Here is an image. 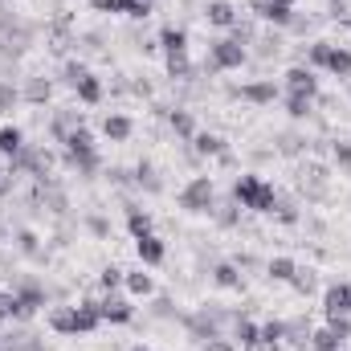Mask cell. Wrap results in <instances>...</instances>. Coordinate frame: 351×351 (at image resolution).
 Masks as SVG:
<instances>
[{
	"label": "cell",
	"instance_id": "obj_1",
	"mask_svg": "<svg viewBox=\"0 0 351 351\" xmlns=\"http://www.w3.org/2000/svg\"><path fill=\"white\" fill-rule=\"evenodd\" d=\"M233 200H237L241 208H254V213H274V208H278L274 184L262 180V176H250V172L233 180Z\"/></svg>",
	"mask_w": 351,
	"mask_h": 351
},
{
	"label": "cell",
	"instance_id": "obj_2",
	"mask_svg": "<svg viewBox=\"0 0 351 351\" xmlns=\"http://www.w3.org/2000/svg\"><path fill=\"white\" fill-rule=\"evenodd\" d=\"M8 172L16 176V172H29V176H37V180H49V172H53V152L49 147H21L12 160H8Z\"/></svg>",
	"mask_w": 351,
	"mask_h": 351
},
{
	"label": "cell",
	"instance_id": "obj_3",
	"mask_svg": "<svg viewBox=\"0 0 351 351\" xmlns=\"http://www.w3.org/2000/svg\"><path fill=\"white\" fill-rule=\"evenodd\" d=\"M245 58H250L245 45L233 41V37H225V41H213V45H208V62H204V70H208V74H217V70H241Z\"/></svg>",
	"mask_w": 351,
	"mask_h": 351
},
{
	"label": "cell",
	"instance_id": "obj_4",
	"mask_svg": "<svg viewBox=\"0 0 351 351\" xmlns=\"http://www.w3.org/2000/svg\"><path fill=\"white\" fill-rule=\"evenodd\" d=\"M213 196H217L213 176H196V180L184 184V192H180V208H188V213H213Z\"/></svg>",
	"mask_w": 351,
	"mask_h": 351
},
{
	"label": "cell",
	"instance_id": "obj_5",
	"mask_svg": "<svg viewBox=\"0 0 351 351\" xmlns=\"http://www.w3.org/2000/svg\"><path fill=\"white\" fill-rule=\"evenodd\" d=\"M348 335H351L348 315H343V319H331L327 327L311 331V351H339V348H343V339H348Z\"/></svg>",
	"mask_w": 351,
	"mask_h": 351
},
{
	"label": "cell",
	"instance_id": "obj_6",
	"mask_svg": "<svg viewBox=\"0 0 351 351\" xmlns=\"http://www.w3.org/2000/svg\"><path fill=\"white\" fill-rule=\"evenodd\" d=\"M98 315H102V323H131L135 306L127 298H119V294H102L98 298Z\"/></svg>",
	"mask_w": 351,
	"mask_h": 351
},
{
	"label": "cell",
	"instance_id": "obj_7",
	"mask_svg": "<svg viewBox=\"0 0 351 351\" xmlns=\"http://www.w3.org/2000/svg\"><path fill=\"white\" fill-rule=\"evenodd\" d=\"M286 90H290V94H302V98H319V78H315V70H311V66L286 70Z\"/></svg>",
	"mask_w": 351,
	"mask_h": 351
},
{
	"label": "cell",
	"instance_id": "obj_8",
	"mask_svg": "<svg viewBox=\"0 0 351 351\" xmlns=\"http://www.w3.org/2000/svg\"><path fill=\"white\" fill-rule=\"evenodd\" d=\"M16 319H33L37 315V306H45V290L37 286V282H25L21 290H16Z\"/></svg>",
	"mask_w": 351,
	"mask_h": 351
},
{
	"label": "cell",
	"instance_id": "obj_9",
	"mask_svg": "<svg viewBox=\"0 0 351 351\" xmlns=\"http://www.w3.org/2000/svg\"><path fill=\"white\" fill-rule=\"evenodd\" d=\"M323 311H327V319L351 315V286H331V290L323 294Z\"/></svg>",
	"mask_w": 351,
	"mask_h": 351
},
{
	"label": "cell",
	"instance_id": "obj_10",
	"mask_svg": "<svg viewBox=\"0 0 351 351\" xmlns=\"http://www.w3.org/2000/svg\"><path fill=\"white\" fill-rule=\"evenodd\" d=\"M135 254H139V262H143V265H160L164 258H168V250H164V241H160L156 233L135 237Z\"/></svg>",
	"mask_w": 351,
	"mask_h": 351
},
{
	"label": "cell",
	"instance_id": "obj_11",
	"mask_svg": "<svg viewBox=\"0 0 351 351\" xmlns=\"http://www.w3.org/2000/svg\"><path fill=\"white\" fill-rule=\"evenodd\" d=\"M78 127H82V114L78 110H58L53 123H49V135H53V143H66Z\"/></svg>",
	"mask_w": 351,
	"mask_h": 351
},
{
	"label": "cell",
	"instance_id": "obj_12",
	"mask_svg": "<svg viewBox=\"0 0 351 351\" xmlns=\"http://www.w3.org/2000/svg\"><path fill=\"white\" fill-rule=\"evenodd\" d=\"M233 94H241V98L254 102V106H269V102H278V86H274V82H250V86H237Z\"/></svg>",
	"mask_w": 351,
	"mask_h": 351
},
{
	"label": "cell",
	"instance_id": "obj_13",
	"mask_svg": "<svg viewBox=\"0 0 351 351\" xmlns=\"http://www.w3.org/2000/svg\"><path fill=\"white\" fill-rule=\"evenodd\" d=\"M204 16H208V25H217V29H233V25H237V8H233L229 0H213Z\"/></svg>",
	"mask_w": 351,
	"mask_h": 351
},
{
	"label": "cell",
	"instance_id": "obj_14",
	"mask_svg": "<svg viewBox=\"0 0 351 351\" xmlns=\"http://www.w3.org/2000/svg\"><path fill=\"white\" fill-rule=\"evenodd\" d=\"M131 131H135V123H131L127 114H106V119H102V135H106V139H114V143L131 139Z\"/></svg>",
	"mask_w": 351,
	"mask_h": 351
},
{
	"label": "cell",
	"instance_id": "obj_15",
	"mask_svg": "<svg viewBox=\"0 0 351 351\" xmlns=\"http://www.w3.org/2000/svg\"><path fill=\"white\" fill-rule=\"evenodd\" d=\"M21 98H25V102H33V106H41V102H49V98H53V82H49V78H29L25 90H21Z\"/></svg>",
	"mask_w": 351,
	"mask_h": 351
},
{
	"label": "cell",
	"instance_id": "obj_16",
	"mask_svg": "<svg viewBox=\"0 0 351 351\" xmlns=\"http://www.w3.org/2000/svg\"><path fill=\"white\" fill-rule=\"evenodd\" d=\"M160 45H164V53H188V33L176 29V25H164L160 29Z\"/></svg>",
	"mask_w": 351,
	"mask_h": 351
},
{
	"label": "cell",
	"instance_id": "obj_17",
	"mask_svg": "<svg viewBox=\"0 0 351 351\" xmlns=\"http://www.w3.org/2000/svg\"><path fill=\"white\" fill-rule=\"evenodd\" d=\"M74 323H78V335H90V331L102 323L98 302H82V306H74Z\"/></svg>",
	"mask_w": 351,
	"mask_h": 351
},
{
	"label": "cell",
	"instance_id": "obj_18",
	"mask_svg": "<svg viewBox=\"0 0 351 351\" xmlns=\"http://www.w3.org/2000/svg\"><path fill=\"white\" fill-rule=\"evenodd\" d=\"M123 286L135 294V298H147L152 290H156V282H152V274H143V269H131V274H123Z\"/></svg>",
	"mask_w": 351,
	"mask_h": 351
},
{
	"label": "cell",
	"instance_id": "obj_19",
	"mask_svg": "<svg viewBox=\"0 0 351 351\" xmlns=\"http://www.w3.org/2000/svg\"><path fill=\"white\" fill-rule=\"evenodd\" d=\"M49 327H53L58 335H78V323H74V306H58V311H49Z\"/></svg>",
	"mask_w": 351,
	"mask_h": 351
},
{
	"label": "cell",
	"instance_id": "obj_20",
	"mask_svg": "<svg viewBox=\"0 0 351 351\" xmlns=\"http://www.w3.org/2000/svg\"><path fill=\"white\" fill-rule=\"evenodd\" d=\"M213 282L221 286V290H241V269L233 262H221L217 269H213Z\"/></svg>",
	"mask_w": 351,
	"mask_h": 351
},
{
	"label": "cell",
	"instance_id": "obj_21",
	"mask_svg": "<svg viewBox=\"0 0 351 351\" xmlns=\"http://www.w3.org/2000/svg\"><path fill=\"white\" fill-rule=\"evenodd\" d=\"M282 339H290L294 348H311V323L306 319H294V323H286V331H282Z\"/></svg>",
	"mask_w": 351,
	"mask_h": 351
},
{
	"label": "cell",
	"instance_id": "obj_22",
	"mask_svg": "<svg viewBox=\"0 0 351 351\" xmlns=\"http://www.w3.org/2000/svg\"><path fill=\"white\" fill-rule=\"evenodd\" d=\"M192 147H196V156H225V152H229V147H225V139H221V135H208V131H204V135H196V139H192Z\"/></svg>",
	"mask_w": 351,
	"mask_h": 351
},
{
	"label": "cell",
	"instance_id": "obj_23",
	"mask_svg": "<svg viewBox=\"0 0 351 351\" xmlns=\"http://www.w3.org/2000/svg\"><path fill=\"white\" fill-rule=\"evenodd\" d=\"M127 229H131V237H143V233H152V217L139 204H127Z\"/></svg>",
	"mask_w": 351,
	"mask_h": 351
},
{
	"label": "cell",
	"instance_id": "obj_24",
	"mask_svg": "<svg viewBox=\"0 0 351 351\" xmlns=\"http://www.w3.org/2000/svg\"><path fill=\"white\" fill-rule=\"evenodd\" d=\"M21 147H25V135H21V127H0V152L12 160Z\"/></svg>",
	"mask_w": 351,
	"mask_h": 351
},
{
	"label": "cell",
	"instance_id": "obj_25",
	"mask_svg": "<svg viewBox=\"0 0 351 351\" xmlns=\"http://www.w3.org/2000/svg\"><path fill=\"white\" fill-rule=\"evenodd\" d=\"M323 70H331L335 78H351V49H331V58H327Z\"/></svg>",
	"mask_w": 351,
	"mask_h": 351
},
{
	"label": "cell",
	"instance_id": "obj_26",
	"mask_svg": "<svg viewBox=\"0 0 351 351\" xmlns=\"http://www.w3.org/2000/svg\"><path fill=\"white\" fill-rule=\"evenodd\" d=\"M74 90H78V98H82L86 106H98V102H102V82H98L94 74H86V78H82Z\"/></svg>",
	"mask_w": 351,
	"mask_h": 351
},
{
	"label": "cell",
	"instance_id": "obj_27",
	"mask_svg": "<svg viewBox=\"0 0 351 351\" xmlns=\"http://www.w3.org/2000/svg\"><path fill=\"white\" fill-rule=\"evenodd\" d=\"M168 123H172V131L180 139H196V123H192V114L188 110H172L168 114Z\"/></svg>",
	"mask_w": 351,
	"mask_h": 351
},
{
	"label": "cell",
	"instance_id": "obj_28",
	"mask_svg": "<svg viewBox=\"0 0 351 351\" xmlns=\"http://www.w3.org/2000/svg\"><path fill=\"white\" fill-rule=\"evenodd\" d=\"M258 335H262V327H258L254 319H233V339H237L241 348H245V343H254Z\"/></svg>",
	"mask_w": 351,
	"mask_h": 351
},
{
	"label": "cell",
	"instance_id": "obj_29",
	"mask_svg": "<svg viewBox=\"0 0 351 351\" xmlns=\"http://www.w3.org/2000/svg\"><path fill=\"white\" fill-rule=\"evenodd\" d=\"M294 269H298L294 258H269V265H265V274H269L274 282H290V278H294Z\"/></svg>",
	"mask_w": 351,
	"mask_h": 351
},
{
	"label": "cell",
	"instance_id": "obj_30",
	"mask_svg": "<svg viewBox=\"0 0 351 351\" xmlns=\"http://www.w3.org/2000/svg\"><path fill=\"white\" fill-rule=\"evenodd\" d=\"M315 110V98H302V94H286V114L290 119H306Z\"/></svg>",
	"mask_w": 351,
	"mask_h": 351
},
{
	"label": "cell",
	"instance_id": "obj_31",
	"mask_svg": "<svg viewBox=\"0 0 351 351\" xmlns=\"http://www.w3.org/2000/svg\"><path fill=\"white\" fill-rule=\"evenodd\" d=\"M168 78H192L188 53H168Z\"/></svg>",
	"mask_w": 351,
	"mask_h": 351
},
{
	"label": "cell",
	"instance_id": "obj_32",
	"mask_svg": "<svg viewBox=\"0 0 351 351\" xmlns=\"http://www.w3.org/2000/svg\"><path fill=\"white\" fill-rule=\"evenodd\" d=\"M302 188H306L311 196H323V192H327V172H323V168H311L306 180H302Z\"/></svg>",
	"mask_w": 351,
	"mask_h": 351
},
{
	"label": "cell",
	"instance_id": "obj_33",
	"mask_svg": "<svg viewBox=\"0 0 351 351\" xmlns=\"http://www.w3.org/2000/svg\"><path fill=\"white\" fill-rule=\"evenodd\" d=\"M262 21H269V25H278V29H286V25H294V8H286V4H274V8L265 12Z\"/></svg>",
	"mask_w": 351,
	"mask_h": 351
},
{
	"label": "cell",
	"instance_id": "obj_34",
	"mask_svg": "<svg viewBox=\"0 0 351 351\" xmlns=\"http://www.w3.org/2000/svg\"><path fill=\"white\" fill-rule=\"evenodd\" d=\"M21 102V90L12 82H0V114H12V106Z\"/></svg>",
	"mask_w": 351,
	"mask_h": 351
},
{
	"label": "cell",
	"instance_id": "obj_35",
	"mask_svg": "<svg viewBox=\"0 0 351 351\" xmlns=\"http://www.w3.org/2000/svg\"><path fill=\"white\" fill-rule=\"evenodd\" d=\"M135 184L147 188V192H160V176L152 172V164H139V168H135Z\"/></svg>",
	"mask_w": 351,
	"mask_h": 351
},
{
	"label": "cell",
	"instance_id": "obj_36",
	"mask_svg": "<svg viewBox=\"0 0 351 351\" xmlns=\"http://www.w3.org/2000/svg\"><path fill=\"white\" fill-rule=\"evenodd\" d=\"M331 49H335L331 41H315V45L306 49V62H311V66H327V58H331Z\"/></svg>",
	"mask_w": 351,
	"mask_h": 351
},
{
	"label": "cell",
	"instance_id": "obj_37",
	"mask_svg": "<svg viewBox=\"0 0 351 351\" xmlns=\"http://www.w3.org/2000/svg\"><path fill=\"white\" fill-rule=\"evenodd\" d=\"M278 152H282V156H298V152H306V139H302V135H282V139H278Z\"/></svg>",
	"mask_w": 351,
	"mask_h": 351
},
{
	"label": "cell",
	"instance_id": "obj_38",
	"mask_svg": "<svg viewBox=\"0 0 351 351\" xmlns=\"http://www.w3.org/2000/svg\"><path fill=\"white\" fill-rule=\"evenodd\" d=\"M16 245H21V254H29V258H37V254H41L37 233H29V229H21V233H16Z\"/></svg>",
	"mask_w": 351,
	"mask_h": 351
},
{
	"label": "cell",
	"instance_id": "obj_39",
	"mask_svg": "<svg viewBox=\"0 0 351 351\" xmlns=\"http://www.w3.org/2000/svg\"><path fill=\"white\" fill-rule=\"evenodd\" d=\"M290 286H294L298 294H311V290H315V274H311V269H294V278H290Z\"/></svg>",
	"mask_w": 351,
	"mask_h": 351
},
{
	"label": "cell",
	"instance_id": "obj_40",
	"mask_svg": "<svg viewBox=\"0 0 351 351\" xmlns=\"http://www.w3.org/2000/svg\"><path fill=\"white\" fill-rule=\"evenodd\" d=\"M98 282H102V290H114V286H123V269H119V265H106V269L98 274Z\"/></svg>",
	"mask_w": 351,
	"mask_h": 351
},
{
	"label": "cell",
	"instance_id": "obj_41",
	"mask_svg": "<svg viewBox=\"0 0 351 351\" xmlns=\"http://www.w3.org/2000/svg\"><path fill=\"white\" fill-rule=\"evenodd\" d=\"M16 306H21L16 302V290H4L0 294V319H16Z\"/></svg>",
	"mask_w": 351,
	"mask_h": 351
},
{
	"label": "cell",
	"instance_id": "obj_42",
	"mask_svg": "<svg viewBox=\"0 0 351 351\" xmlns=\"http://www.w3.org/2000/svg\"><path fill=\"white\" fill-rule=\"evenodd\" d=\"M127 16L147 21V16H152V0H127Z\"/></svg>",
	"mask_w": 351,
	"mask_h": 351
},
{
	"label": "cell",
	"instance_id": "obj_43",
	"mask_svg": "<svg viewBox=\"0 0 351 351\" xmlns=\"http://www.w3.org/2000/svg\"><path fill=\"white\" fill-rule=\"evenodd\" d=\"M237 217H241V213H237V200H233V204H225V208H217V221H221L225 229H233V225H237Z\"/></svg>",
	"mask_w": 351,
	"mask_h": 351
},
{
	"label": "cell",
	"instance_id": "obj_44",
	"mask_svg": "<svg viewBox=\"0 0 351 351\" xmlns=\"http://www.w3.org/2000/svg\"><path fill=\"white\" fill-rule=\"evenodd\" d=\"M86 74H90V70L82 66V62H66V82H70V86H78Z\"/></svg>",
	"mask_w": 351,
	"mask_h": 351
},
{
	"label": "cell",
	"instance_id": "obj_45",
	"mask_svg": "<svg viewBox=\"0 0 351 351\" xmlns=\"http://www.w3.org/2000/svg\"><path fill=\"white\" fill-rule=\"evenodd\" d=\"M331 156H335V164H339L343 172H351V143H335Z\"/></svg>",
	"mask_w": 351,
	"mask_h": 351
},
{
	"label": "cell",
	"instance_id": "obj_46",
	"mask_svg": "<svg viewBox=\"0 0 351 351\" xmlns=\"http://www.w3.org/2000/svg\"><path fill=\"white\" fill-rule=\"evenodd\" d=\"M241 351H282V343H278V339H265V335H258L254 343H245Z\"/></svg>",
	"mask_w": 351,
	"mask_h": 351
},
{
	"label": "cell",
	"instance_id": "obj_47",
	"mask_svg": "<svg viewBox=\"0 0 351 351\" xmlns=\"http://www.w3.org/2000/svg\"><path fill=\"white\" fill-rule=\"evenodd\" d=\"M98 12H127V0H90Z\"/></svg>",
	"mask_w": 351,
	"mask_h": 351
},
{
	"label": "cell",
	"instance_id": "obj_48",
	"mask_svg": "<svg viewBox=\"0 0 351 351\" xmlns=\"http://www.w3.org/2000/svg\"><path fill=\"white\" fill-rule=\"evenodd\" d=\"M282 331H286V323H278V319H269V323L262 327L265 339H278V343H282Z\"/></svg>",
	"mask_w": 351,
	"mask_h": 351
},
{
	"label": "cell",
	"instance_id": "obj_49",
	"mask_svg": "<svg viewBox=\"0 0 351 351\" xmlns=\"http://www.w3.org/2000/svg\"><path fill=\"white\" fill-rule=\"evenodd\" d=\"M278 221H282V225H294V221H298V208H294V204H278Z\"/></svg>",
	"mask_w": 351,
	"mask_h": 351
},
{
	"label": "cell",
	"instance_id": "obj_50",
	"mask_svg": "<svg viewBox=\"0 0 351 351\" xmlns=\"http://www.w3.org/2000/svg\"><path fill=\"white\" fill-rule=\"evenodd\" d=\"M12 180H16V176L8 172V168H0V196H8V192H12Z\"/></svg>",
	"mask_w": 351,
	"mask_h": 351
},
{
	"label": "cell",
	"instance_id": "obj_51",
	"mask_svg": "<svg viewBox=\"0 0 351 351\" xmlns=\"http://www.w3.org/2000/svg\"><path fill=\"white\" fill-rule=\"evenodd\" d=\"M245 4H250V8H254V12H258V16H265V12H269V8H274V0H245Z\"/></svg>",
	"mask_w": 351,
	"mask_h": 351
},
{
	"label": "cell",
	"instance_id": "obj_52",
	"mask_svg": "<svg viewBox=\"0 0 351 351\" xmlns=\"http://www.w3.org/2000/svg\"><path fill=\"white\" fill-rule=\"evenodd\" d=\"M204 351H233V343H225V339L217 335V339H208V343H204Z\"/></svg>",
	"mask_w": 351,
	"mask_h": 351
},
{
	"label": "cell",
	"instance_id": "obj_53",
	"mask_svg": "<svg viewBox=\"0 0 351 351\" xmlns=\"http://www.w3.org/2000/svg\"><path fill=\"white\" fill-rule=\"evenodd\" d=\"M90 229H94V233L102 237V233H106V221H102V217H90Z\"/></svg>",
	"mask_w": 351,
	"mask_h": 351
},
{
	"label": "cell",
	"instance_id": "obj_54",
	"mask_svg": "<svg viewBox=\"0 0 351 351\" xmlns=\"http://www.w3.org/2000/svg\"><path fill=\"white\" fill-rule=\"evenodd\" d=\"M274 4H286V8H294V0H274Z\"/></svg>",
	"mask_w": 351,
	"mask_h": 351
},
{
	"label": "cell",
	"instance_id": "obj_55",
	"mask_svg": "<svg viewBox=\"0 0 351 351\" xmlns=\"http://www.w3.org/2000/svg\"><path fill=\"white\" fill-rule=\"evenodd\" d=\"M0 351H4V335H0Z\"/></svg>",
	"mask_w": 351,
	"mask_h": 351
},
{
	"label": "cell",
	"instance_id": "obj_56",
	"mask_svg": "<svg viewBox=\"0 0 351 351\" xmlns=\"http://www.w3.org/2000/svg\"><path fill=\"white\" fill-rule=\"evenodd\" d=\"M131 351H147V348H131Z\"/></svg>",
	"mask_w": 351,
	"mask_h": 351
},
{
	"label": "cell",
	"instance_id": "obj_57",
	"mask_svg": "<svg viewBox=\"0 0 351 351\" xmlns=\"http://www.w3.org/2000/svg\"><path fill=\"white\" fill-rule=\"evenodd\" d=\"M0 241H4V229H0Z\"/></svg>",
	"mask_w": 351,
	"mask_h": 351
},
{
	"label": "cell",
	"instance_id": "obj_58",
	"mask_svg": "<svg viewBox=\"0 0 351 351\" xmlns=\"http://www.w3.org/2000/svg\"><path fill=\"white\" fill-rule=\"evenodd\" d=\"M335 4H343V0H335Z\"/></svg>",
	"mask_w": 351,
	"mask_h": 351
},
{
	"label": "cell",
	"instance_id": "obj_59",
	"mask_svg": "<svg viewBox=\"0 0 351 351\" xmlns=\"http://www.w3.org/2000/svg\"><path fill=\"white\" fill-rule=\"evenodd\" d=\"M339 351H348V348H339Z\"/></svg>",
	"mask_w": 351,
	"mask_h": 351
}]
</instances>
